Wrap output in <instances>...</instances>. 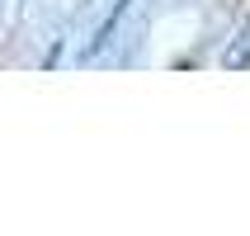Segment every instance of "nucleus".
Returning a JSON list of instances; mask_svg holds the SVG:
<instances>
[{"mask_svg":"<svg viewBox=\"0 0 250 236\" xmlns=\"http://www.w3.org/2000/svg\"><path fill=\"white\" fill-rule=\"evenodd\" d=\"M123 14H127V0H118V5H113V14H109V19H104V24H99V33H95V38H90V47H85L81 57H95L99 47H104V43L113 38V28H118V19H123Z\"/></svg>","mask_w":250,"mask_h":236,"instance_id":"f257e3e1","label":"nucleus"},{"mask_svg":"<svg viewBox=\"0 0 250 236\" xmlns=\"http://www.w3.org/2000/svg\"><path fill=\"white\" fill-rule=\"evenodd\" d=\"M222 62H227V66H231V71L250 66V28H246V33H241V43H236V47H231V52L222 57Z\"/></svg>","mask_w":250,"mask_h":236,"instance_id":"f03ea898","label":"nucleus"}]
</instances>
